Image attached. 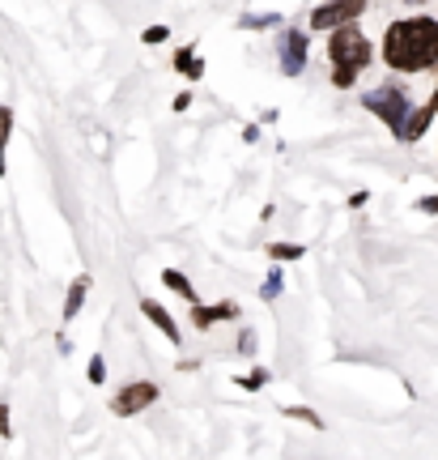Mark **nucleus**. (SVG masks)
I'll use <instances>...</instances> for the list:
<instances>
[{"label": "nucleus", "instance_id": "nucleus-1", "mask_svg": "<svg viewBox=\"0 0 438 460\" xmlns=\"http://www.w3.org/2000/svg\"><path fill=\"white\" fill-rule=\"evenodd\" d=\"M383 60L396 73H422V68L438 65V22L434 17H408L396 22L383 34Z\"/></svg>", "mask_w": 438, "mask_h": 460}, {"label": "nucleus", "instance_id": "nucleus-2", "mask_svg": "<svg viewBox=\"0 0 438 460\" xmlns=\"http://www.w3.org/2000/svg\"><path fill=\"white\" fill-rule=\"evenodd\" d=\"M328 56H332V85H349L357 82V73L371 65V43H366V34L357 31L354 22H345L332 31V43H328Z\"/></svg>", "mask_w": 438, "mask_h": 460}, {"label": "nucleus", "instance_id": "nucleus-3", "mask_svg": "<svg viewBox=\"0 0 438 460\" xmlns=\"http://www.w3.org/2000/svg\"><path fill=\"white\" fill-rule=\"evenodd\" d=\"M362 102H366V111L379 115L391 132L400 128V124H405V115H408V94L400 90V85H379V90H371Z\"/></svg>", "mask_w": 438, "mask_h": 460}, {"label": "nucleus", "instance_id": "nucleus-4", "mask_svg": "<svg viewBox=\"0 0 438 460\" xmlns=\"http://www.w3.org/2000/svg\"><path fill=\"white\" fill-rule=\"evenodd\" d=\"M362 9H366V0H328L311 13V31H337L345 22L362 17Z\"/></svg>", "mask_w": 438, "mask_h": 460}, {"label": "nucleus", "instance_id": "nucleus-5", "mask_svg": "<svg viewBox=\"0 0 438 460\" xmlns=\"http://www.w3.org/2000/svg\"><path fill=\"white\" fill-rule=\"evenodd\" d=\"M158 401V384H128V388H119L111 401V410L119 413V418H132V413H141L145 405H153Z\"/></svg>", "mask_w": 438, "mask_h": 460}, {"label": "nucleus", "instance_id": "nucleus-6", "mask_svg": "<svg viewBox=\"0 0 438 460\" xmlns=\"http://www.w3.org/2000/svg\"><path fill=\"white\" fill-rule=\"evenodd\" d=\"M285 51H281V68L290 73V77H298L302 73V65H307V48H311V39L302 31H285Z\"/></svg>", "mask_w": 438, "mask_h": 460}, {"label": "nucleus", "instance_id": "nucleus-7", "mask_svg": "<svg viewBox=\"0 0 438 460\" xmlns=\"http://www.w3.org/2000/svg\"><path fill=\"white\" fill-rule=\"evenodd\" d=\"M434 115H438L434 107H417V111H408V115H405V124L396 128V137H400V141H422Z\"/></svg>", "mask_w": 438, "mask_h": 460}, {"label": "nucleus", "instance_id": "nucleus-8", "mask_svg": "<svg viewBox=\"0 0 438 460\" xmlns=\"http://www.w3.org/2000/svg\"><path fill=\"white\" fill-rule=\"evenodd\" d=\"M141 312H145V320H153V324H158V332H162V337H171V341L179 345V324H175V315L166 312L162 303H153V298H141Z\"/></svg>", "mask_w": 438, "mask_h": 460}, {"label": "nucleus", "instance_id": "nucleus-9", "mask_svg": "<svg viewBox=\"0 0 438 460\" xmlns=\"http://www.w3.org/2000/svg\"><path fill=\"white\" fill-rule=\"evenodd\" d=\"M234 315H239L234 303H217V307H200V303H192V324L196 329H209V324H217V320H234Z\"/></svg>", "mask_w": 438, "mask_h": 460}, {"label": "nucleus", "instance_id": "nucleus-10", "mask_svg": "<svg viewBox=\"0 0 438 460\" xmlns=\"http://www.w3.org/2000/svg\"><path fill=\"white\" fill-rule=\"evenodd\" d=\"M175 68L183 73V77H192V82H200V77H205V65H200L196 48H179L175 51Z\"/></svg>", "mask_w": 438, "mask_h": 460}, {"label": "nucleus", "instance_id": "nucleus-11", "mask_svg": "<svg viewBox=\"0 0 438 460\" xmlns=\"http://www.w3.org/2000/svg\"><path fill=\"white\" fill-rule=\"evenodd\" d=\"M85 295H90V273H82V278L73 281V290H68V303H65V320H73V315L85 307Z\"/></svg>", "mask_w": 438, "mask_h": 460}, {"label": "nucleus", "instance_id": "nucleus-12", "mask_svg": "<svg viewBox=\"0 0 438 460\" xmlns=\"http://www.w3.org/2000/svg\"><path fill=\"white\" fill-rule=\"evenodd\" d=\"M162 281L171 286V290H175L179 298H188V303H200V298H196V286H192L188 278H183L179 269H162Z\"/></svg>", "mask_w": 438, "mask_h": 460}, {"label": "nucleus", "instance_id": "nucleus-13", "mask_svg": "<svg viewBox=\"0 0 438 460\" xmlns=\"http://www.w3.org/2000/svg\"><path fill=\"white\" fill-rule=\"evenodd\" d=\"M239 26H243V31H268V26H281V17L276 13H243Z\"/></svg>", "mask_w": 438, "mask_h": 460}, {"label": "nucleus", "instance_id": "nucleus-14", "mask_svg": "<svg viewBox=\"0 0 438 460\" xmlns=\"http://www.w3.org/2000/svg\"><path fill=\"white\" fill-rule=\"evenodd\" d=\"M268 256H273V261H302L307 247L302 243H268Z\"/></svg>", "mask_w": 438, "mask_h": 460}, {"label": "nucleus", "instance_id": "nucleus-15", "mask_svg": "<svg viewBox=\"0 0 438 460\" xmlns=\"http://www.w3.org/2000/svg\"><path fill=\"white\" fill-rule=\"evenodd\" d=\"M9 132H13V111L0 107V175H4V146H9Z\"/></svg>", "mask_w": 438, "mask_h": 460}, {"label": "nucleus", "instance_id": "nucleus-16", "mask_svg": "<svg viewBox=\"0 0 438 460\" xmlns=\"http://www.w3.org/2000/svg\"><path fill=\"white\" fill-rule=\"evenodd\" d=\"M276 295H281V269H273V273H268V281H264V290H260V298H268V303H273Z\"/></svg>", "mask_w": 438, "mask_h": 460}, {"label": "nucleus", "instance_id": "nucleus-17", "mask_svg": "<svg viewBox=\"0 0 438 460\" xmlns=\"http://www.w3.org/2000/svg\"><path fill=\"white\" fill-rule=\"evenodd\" d=\"M285 413H290V418H298V422H311V427H324V422H320V418H315L311 410H302V405H290Z\"/></svg>", "mask_w": 438, "mask_h": 460}, {"label": "nucleus", "instance_id": "nucleus-18", "mask_svg": "<svg viewBox=\"0 0 438 460\" xmlns=\"http://www.w3.org/2000/svg\"><path fill=\"white\" fill-rule=\"evenodd\" d=\"M102 367H107V362H102V354H94V358H90V384H102V376H107Z\"/></svg>", "mask_w": 438, "mask_h": 460}, {"label": "nucleus", "instance_id": "nucleus-19", "mask_svg": "<svg viewBox=\"0 0 438 460\" xmlns=\"http://www.w3.org/2000/svg\"><path fill=\"white\" fill-rule=\"evenodd\" d=\"M166 34H171L166 26H149V31H145V43H166Z\"/></svg>", "mask_w": 438, "mask_h": 460}, {"label": "nucleus", "instance_id": "nucleus-20", "mask_svg": "<svg viewBox=\"0 0 438 460\" xmlns=\"http://www.w3.org/2000/svg\"><path fill=\"white\" fill-rule=\"evenodd\" d=\"M239 384H243V388H260V384H264V371H251V376L239 379Z\"/></svg>", "mask_w": 438, "mask_h": 460}, {"label": "nucleus", "instance_id": "nucleus-21", "mask_svg": "<svg viewBox=\"0 0 438 460\" xmlns=\"http://www.w3.org/2000/svg\"><path fill=\"white\" fill-rule=\"evenodd\" d=\"M417 209H422V214H438V192H434V197H425Z\"/></svg>", "mask_w": 438, "mask_h": 460}, {"label": "nucleus", "instance_id": "nucleus-22", "mask_svg": "<svg viewBox=\"0 0 438 460\" xmlns=\"http://www.w3.org/2000/svg\"><path fill=\"white\" fill-rule=\"evenodd\" d=\"M239 349H243V354H251V349H256V337H251V332H243V337H239Z\"/></svg>", "mask_w": 438, "mask_h": 460}, {"label": "nucleus", "instance_id": "nucleus-23", "mask_svg": "<svg viewBox=\"0 0 438 460\" xmlns=\"http://www.w3.org/2000/svg\"><path fill=\"white\" fill-rule=\"evenodd\" d=\"M0 435L9 439V410H0Z\"/></svg>", "mask_w": 438, "mask_h": 460}, {"label": "nucleus", "instance_id": "nucleus-24", "mask_svg": "<svg viewBox=\"0 0 438 460\" xmlns=\"http://www.w3.org/2000/svg\"><path fill=\"white\" fill-rule=\"evenodd\" d=\"M430 107H434V111H438V90H434V99H430Z\"/></svg>", "mask_w": 438, "mask_h": 460}, {"label": "nucleus", "instance_id": "nucleus-25", "mask_svg": "<svg viewBox=\"0 0 438 460\" xmlns=\"http://www.w3.org/2000/svg\"><path fill=\"white\" fill-rule=\"evenodd\" d=\"M413 4H422V0H413Z\"/></svg>", "mask_w": 438, "mask_h": 460}]
</instances>
